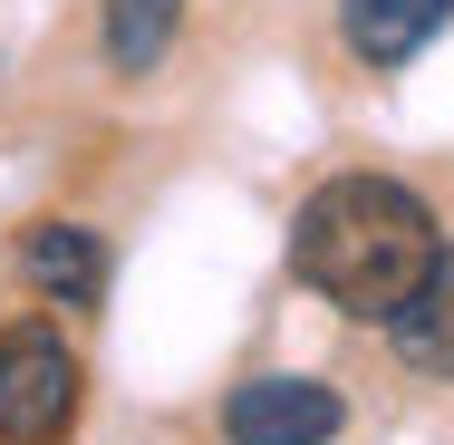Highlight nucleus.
Returning <instances> with one entry per match:
<instances>
[{
	"instance_id": "1",
	"label": "nucleus",
	"mask_w": 454,
	"mask_h": 445,
	"mask_svg": "<svg viewBox=\"0 0 454 445\" xmlns=\"http://www.w3.org/2000/svg\"><path fill=\"white\" fill-rule=\"evenodd\" d=\"M445 252V233H435V213H426V194L396 175H329L309 203H300V223H290V271L329 300V310H348V320H396L416 290H426V271Z\"/></svg>"
},
{
	"instance_id": "2",
	"label": "nucleus",
	"mask_w": 454,
	"mask_h": 445,
	"mask_svg": "<svg viewBox=\"0 0 454 445\" xmlns=\"http://www.w3.org/2000/svg\"><path fill=\"white\" fill-rule=\"evenodd\" d=\"M78 349L49 320H10L0 330V445H59L78 426Z\"/></svg>"
},
{
	"instance_id": "3",
	"label": "nucleus",
	"mask_w": 454,
	"mask_h": 445,
	"mask_svg": "<svg viewBox=\"0 0 454 445\" xmlns=\"http://www.w3.org/2000/svg\"><path fill=\"white\" fill-rule=\"evenodd\" d=\"M348 426V397L329 377H242L223 397V445H329Z\"/></svg>"
},
{
	"instance_id": "4",
	"label": "nucleus",
	"mask_w": 454,
	"mask_h": 445,
	"mask_svg": "<svg viewBox=\"0 0 454 445\" xmlns=\"http://www.w3.org/2000/svg\"><path fill=\"white\" fill-rule=\"evenodd\" d=\"M445 20L454 0H339V39H348L358 68H406Z\"/></svg>"
},
{
	"instance_id": "5",
	"label": "nucleus",
	"mask_w": 454,
	"mask_h": 445,
	"mask_svg": "<svg viewBox=\"0 0 454 445\" xmlns=\"http://www.w3.org/2000/svg\"><path fill=\"white\" fill-rule=\"evenodd\" d=\"M20 281L49 300H97L106 290V242L88 223H29L20 233Z\"/></svg>"
},
{
	"instance_id": "6",
	"label": "nucleus",
	"mask_w": 454,
	"mask_h": 445,
	"mask_svg": "<svg viewBox=\"0 0 454 445\" xmlns=\"http://www.w3.org/2000/svg\"><path fill=\"white\" fill-rule=\"evenodd\" d=\"M387 349L406 358L416 377H454V242L435 252V271H426V290L387 320Z\"/></svg>"
},
{
	"instance_id": "7",
	"label": "nucleus",
	"mask_w": 454,
	"mask_h": 445,
	"mask_svg": "<svg viewBox=\"0 0 454 445\" xmlns=\"http://www.w3.org/2000/svg\"><path fill=\"white\" fill-rule=\"evenodd\" d=\"M106 68L116 78H145L165 49H175V29H184V0H106Z\"/></svg>"
}]
</instances>
